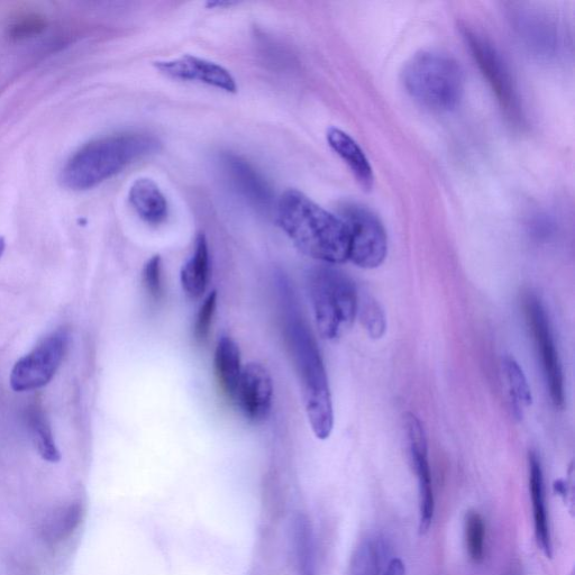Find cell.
I'll return each mask as SVG.
<instances>
[{
	"label": "cell",
	"mask_w": 575,
	"mask_h": 575,
	"mask_svg": "<svg viewBox=\"0 0 575 575\" xmlns=\"http://www.w3.org/2000/svg\"><path fill=\"white\" fill-rule=\"evenodd\" d=\"M282 322L287 349L297 374L305 412L310 427L319 440L325 441L334 428L332 395L321 352L299 309L284 290Z\"/></svg>",
	"instance_id": "cell-1"
},
{
	"label": "cell",
	"mask_w": 575,
	"mask_h": 575,
	"mask_svg": "<svg viewBox=\"0 0 575 575\" xmlns=\"http://www.w3.org/2000/svg\"><path fill=\"white\" fill-rule=\"evenodd\" d=\"M278 222L297 248L326 264L349 261V228L340 216L317 205L298 190H288L278 205Z\"/></svg>",
	"instance_id": "cell-2"
},
{
	"label": "cell",
	"mask_w": 575,
	"mask_h": 575,
	"mask_svg": "<svg viewBox=\"0 0 575 575\" xmlns=\"http://www.w3.org/2000/svg\"><path fill=\"white\" fill-rule=\"evenodd\" d=\"M160 148L157 138L143 133L108 135L91 141L73 154L63 167L62 185L71 190L94 188Z\"/></svg>",
	"instance_id": "cell-3"
},
{
	"label": "cell",
	"mask_w": 575,
	"mask_h": 575,
	"mask_svg": "<svg viewBox=\"0 0 575 575\" xmlns=\"http://www.w3.org/2000/svg\"><path fill=\"white\" fill-rule=\"evenodd\" d=\"M403 84L418 104L430 111L451 112L461 103L465 77L459 62L441 51H422L406 63Z\"/></svg>",
	"instance_id": "cell-4"
},
{
	"label": "cell",
	"mask_w": 575,
	"mask_h": 575,
	"mask_svg": "<svg viewBox=\"0 0 575 575\" xmlns=\"http://www.w3.org/2000/svg\"><path fill=\"white\" fill-rule=\"evenodd\" d=\"M308 286L319 333L328 341L342 339L358 316L357 288L344 273L330 267L310 273Z\"/></svg>",
	"instance_id": "cell-5"
},
{
	"label": "cell",
	"mask_w": 575,
	"mask_h": 575,
	"mask_svg": "<svg viewBox=\"0 0 575 575\" xmlns=\"http://www.w3.org/2000/svg\"><path fill=\"white\" fill-rule=\"evenodd\" d=\"M462 35L474 61L477 62L483 77L494 91L505 114L515 123L522 121L523 112L522 107H520L516 82L511 75L507 62L495 44L485 34L468 25L462 26Z\"/></svg>",
	"instance_id": "cell-6"
},
{
	"label": "cell",
	"mask_w": 575,
	"mask_h": 575,
	"mask_svg": "<svg viewBox=\"0 0 575 575\" xmlns=\"http://www.w3.org/2000/svg\"><path fill=\"white\" fill-rule=\"evenodd\" d=\"M340 217L349 228V261L362 269L380 267L388 254V235L380 218L357 203L343 204Z\"/></svg>",
	"instance_id": "cell-7"
},
{
	"label": "cell",
	"mask_w": 575,
	"mask_h": 575,
	"mask_svg": "<svg viewBox=\"0 0 575 575\" xmlns=\"http://www.w3.org/2000/svg\"><path fill=\"white\" fill-rule=\"evenodd\" d=\"M527 324L531 328L537 353L540 355L547 390L556 408H563L565 401L564 377L559 352L556 350L549 317L542 301L534 294L523 300Z\"/></svg>",
	"instance_id": "cell-8"
},
{
	"label": "cell",
	"mask_w": 575,
	"mask_h": 575,
	"mask_svg": "<svg viewBox=\"0 0 575 575\" xmlns=\"http://www.w3.org/2000/svg\"><path fill=\"white\" fill-rule=\"evenodd\" d=\"M68 336L59 331L44 339L15 364L11 386L15 391H32L47 386L65 358Z\"/></svg>",
	"instance_id": "cell-9"
},
{
	"label": "cell",
	"mask_w": 575,
	"mask_h": 575,
	"mask_svg": "<svg viewBox=\"0 0 575 575\" xmlns=\"http://www.w3.org/2000/svg\"><path fill=\"white\" fill-rule=\"evenodd\" d=\"M406 432L410 456L418 480L419 492V533L430 531L435 515L433 479L428 458V443L421 421L414 415L406 416Z\"/></svg>",
	"instance_id": "cell-10"
},
{
	"label": "cell",
	"mask_w": 575,
	"mask_h": 575,
	"mask_svg": "<svg viewBox=\"0 0 575 575\" xmlns=\"http://www.w3.org/2000/svg\"><path fill=\"white\" fill-rule=\"evenodd\" d=\"M235 400L250 421H267L273 401V382L268 369L257 362L245 365Z\"/></svg>",
	"instance_id": "cell-11"
},
{
	"label": "cell",
	"mask_w": 575,
	"mask_h": 575,
	"mask_svg": "<svg viewBox=\"0 0 575 575\" xmlns=\"http://www.w3.org/2000/svg\"><path fill=\"white\" fill-rule=\"evenodd\" d=\"M162 75L181 81H196L200 84L222 89L226 93H236L237 85L232 73L217 65L190 54H185L178 59L158 61L154 63Z\"/></svg>",
	"instance_id": "cell-12"
},
{
	"label": "cell",
	"mask_w": 575,
	"mask_h": 575,
	"mask_svg": "<svg viewBox=\"0 0 575 575\" xmlns=\"http://www.w3.org/2000/svg\"><path fill=\"white\" fill-rule=\"evenodd\" d=\"M222 166L237 194L259 211H268L272 202L271 189L248 162L234 154H224Z\"/></svg>",
	"instance_id": "cell-13"
},
{
	"label": "cell",
	"mask_w": 575,
	"mask_h": 575,
	"mask_svg": "<svg viewBox=\"0 0 575 575\" xmlns=\"http://www.w3.org/2000/svg\"><path fill=\"white\" fill-rule=\"evenodd\" d=\"M529 492H531L535 537L546 558L553 555L549 511H547L542 463L535 452L529 453Z\"/></svg>",
	"instance_id": "cell-14"
},
{
	"label": "cell",
	"mask_w": 575,
	"mask_h": 575,
	"mask_svg": "<svg viewBox=\"0 0 575 575\" xmlns=\"http://www.w3.org/2000/svg\"><path fill=\"white\" fill-rule=\"evenodd\" d=\"M328 145L350 168L353 176L364 190H371L374 185V173L367 155L351 135L331 127L326 134Z\"/></svg>",
	"instance_id": "cell-15"
},
{
	"label": "cell",
	"mask_w": 575,
	"mask_h": 575,
	"mask_svg": "<svg viewBox=\"0 0 575 575\" xmlns=\"http://www.w3.org/2000/svg\"><path fill=\"white\" fill-rule=\"evenodd\" d=\"M130 203L134 211L151 225H159L168 216V202L152 179L141 178L130 189Z\"/></svg>",
	"instance_id": "cell-16"
},
{
	"label": "cell",
	"mask_w": 575,
	"mask_h": 575,
	"mask_svg": "<svg viewBox=\"0 0 575 575\" xmlns=\"http://www.w3.org/2000/svg\"><path fill=\"white\" fill-rule=\"evenodd\" d=\"M211 277V261L206 236L199 234L195 250L181 270V285L191 299H199L205 294Z\"/></svg>",
	"instance_id": "cell-17"
},
{
	"label": "cell",
	"mask_w": 575,
	"mask_h": 575,
	"mask_svg": "<svg viewBox=\"0 0 575 575\" xmlns=\"http://www.w3.org/2000/svg\"><path fill=\"white\" fill-rule=\"evenodd\" d=\"M214 364L219 386L228 398L235 400L243 368L240 348L231 337L224 336L218 341Z\"/></svg>",
	"instance_id": "cell-18"
},
{
	"label": "cell",
	"mask_w": 575,
	"mask_h": 575,
	"mask_svg": "<svg viewBox=\"0 0 575 575\" xmlns=\"http://www.w3.org/2000/svg\"><path fill=\"white\" fill-rule=\"evenodd\" d=\"M388 552L386 544L380 538H368L355 552L350 575H383L388 563L385 559Z\"/></svg>",
	"instance_id": "cell-19"
},
{
	"label": "cell",
	"mask_w": 575,
	"mask_h": 575,
	"mask_svg": "<svg viewBox=\"0 0 575 575\" xmlns=\"http://www.w3.org/2000/svg\"><path fill=\"white\" fill-rule=\"evenodd\" d=\"M503 370L507 381V387L511 404L515 409V414L523 416L524 409L533 403L531 387L519 363L510 355L503 361Z\"/></svg>",
	"instance_id": "cell-20"
},
{
	"label": "cell",
	"mask_w": 575,
	"mask_h": 575,
	"mask_svg": "<svg viewBox=\"0 0 575 575\" xmlns=\"http://www.w3.org/2000/svg\"><path fill=\"white\" fill-rule=\"evenodd\" d=\"M27 424L30 426L35 446L38 447L42 458L50 462L59 461L60 453L53 441L50 426L40 410H36V408L29 410Z\"/></svg>",
	"instance_id": "cell-21"
},
{
	"label": "cell",
	"mask_w": 575,
	"mask_h": 575,
	"mask_svg": "<svg viewBox=\"0 0 575 575\" xmlns=\"http://www.w3.org/2000/svg\"><path fill=\"white\" fill-rule=\"evenodd\" d=\"M465 544L468 554L474 563L485 560L486 553V523L485 519L476 510H470L465 515L464 522Z\"/></svg>",
	"instance_id": "cell-22"
},
{
	"label": "cell",
	"mask_w": 575,
	"mask_h": 575,
	"mask_svg": "<svg viewBox=\"0 0 575 575\" xmlns=\"http://www.w3.org/2000/svg\"><path fill=\"white\" fill-rule=\"evenodd\" d=\"M358 316L361 319L364 330L371 339L379 340L387 331V319L385 312L378 301L371 296H359Z\"/></svg>",
	"instance_id": "cell-23"
},
{
	"label": "cell",
	"mask_w": 575,
	"mask_h": 575,
	"mask_svg": "<svg viewBox=\"0 0 575 575\" xmlns=\"http://www.w3.org/2000/svg\"><path fill=\"white\" fill-rule=\"evenodd\" d=\"M217 306V292L213 291L205 299L204 304L200 307L194 325V336L197 342H204L208 339L209 332Z\"/></svg>",
	"instance_id": "cell-24"
},
{
	"label": "cell",
	"mask_w": 575,
	"mask_h": 575,
	"mask_svg": "<svg viewBox=\"0 0 575 575\" xmlns=\"http://www.w3.org/2000/svg\"><path fill=\"white\" fill-rule=\"evenodd\" d=\"M143 284L149 296L159 301L163 297L162 264L159 255L146 262L143 271Z\"/></svg>",
	"instance_id": "cell-25"
},
{
	"label": "cell",
	"mask_w": 575,
	"mask_h": 575,
	"mask_svg": "<svg viewBox=\"0 0 575 575\" xmlns=\"http://www.w3.org/2000/svg\"><path fill=\"white\" fill-rule=\"evenodd\" d=\"M45 29V21L39 15H27L18 18L15 23L9 27V36L16 40L31 38V36L40 34Z\"/></svg>",
	"instance_id": "cell-26"
},
{
	"label": "cell",
	"mask_w": 575,
	"mask_h": 575,
	"mask_svg": "<svg viewBox=\"0 0 575 575\" xmlns=\"http://www.w3.org/2000/svg\"><path fill=\"white\" fill-rule=\"evenodd\" d=\"M554 490L556 494L561 496L565 503L569 505V509L571 514H573V506H574V495H573V482L572 479L567 481L559 480L555 482Z\"/></svg>",
	"instance_id": "cell-27"
},
{
	"label": "cell",
	"mask_w": 575,
	"mask_h": 575,
	"mask_svg": "<svg viewBox=\"0 0 575 575\" xmlns=\"http://www.w3.org/2000/svg\"><path fill=\"white\" fill-rule=\"evenodd\" d=\"M383 575H406L404 562L398 558L391 559Z\"/></svg>",
	"instance_id": "cell-28"
},
{
	"label": "cell",
	"mask_w": 575,
	"mask_h": 575,
	"mask_svg": "<svg viewBox=\"0 0 575 575\" xmlns=\"http://www.w3.org/2000/svg\"><path fill=\"white\" fill-rule=\"evenodd\" d=\"M301 575H314V569L301 571Z\"/></svg>",
	"instance_id": "cell-29"
}]
</instances>
